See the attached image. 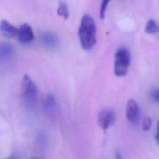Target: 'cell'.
I'll return each mask as SVG.
<instances>
[{
	"label": "cell",
	"mask_w": 159,
	"mask_h": 159,
	"mask_svg": "<svg viewBox=\"0 0 159 159\" xmlns=\"http://www.w3.org/2000/svg\"><path fill=\"white\" fill-rule=\"evenodd\" d=\"M14 54V49L8 43H2L0 47V60L2 62L11 59Z\"/></svg>",
	"instance_id": "cell-9"
},
{
	"label": "cell",
	"mask_w": 159,
	"mask_h": 159,
	"mask_svg": "<svg viewBox=\"0 0 159 159\" xmlns=\"http://www.w3.org/2000/svg\"><path fill=\"white\" fill-rule=\"evenodd\" d=\"M130 62V53L125 47L119 48L115 55L114 73L119 77L124 76Z\"/></svg>",
	"instance_id": "cell-2"
},
{
	"label": "cell",
	"mask_w": 159,
	"mask_h": 159,
	"mask_svg": "<svg viewBox=\"0 0 159 159\" xmlns=\"http://www.w3.org/2000/svg\"><path fill=\"white\" fill-rule=\"evenodd\" d=\"M22 89L23 96L28 101H32L36 98L37 95V86L27 75H24L22 78Z\"/></svg>",
	"instance_id": "cell-3"
},
{
	"label": "cell",
	"mask_w": 159,
	"mask_h": 159,
	"mask_svg": "<svg viewBox=\"0 0 159 159\" xmlns=\"http://www.w3.org/2000/svg\"><path fill=\"white\" fill-rule=\"evenodd\" d=\"M126 117L129 122L136 124L139 120L140 112L137 102L134 99H129L126 106Z\"/></svg>",
	"instance_id": "cell-7"
},
{
	"label": "cell",
	"mask_w": 159,
	"mask_h": 159,
	"mask_svg": "<svg viewBox=\"0 0 159 159\" xmlns=\"http://www.w3.org/2000/svg\"><path fill=\"white\" fill-rule=\"evenodd\" d=\"M157 132L155 135V139L157 140V142L159 143V121L158 122L157 126Z\"/></svg>",
	"instance_id": "cell-16"
},
{
	"label": "cell",
	"mask_w": 159,
	"mask_h": 159,
	"mask_svg": "<svg viewBox=\"0 0 159 159\" xmlns=\"http://www.w3.org/2000/svg\"><path fill=\"white\" fill-rule=\"evenodd\" d=\"M152 125V120L149 117H145L142 122V128L144 130H148Z\"/></svg>",
	"instance_id": "cell-14"
},
{
	"label": "cell",
	"mask_w": 159,
	"mask_h": 159,
	"mask_svg": "<svg viewBox=\"0 0 159 159\" xmlns=\"http://www.w3.org/2000/svg\"><path fill=\"white\" fill-rule=\"evenodd\" d=\"M0 30L3 36L8 38H12L17 35L18 28L16 27L6 20H2L1 22Z\"/></svg>",
	"instance_id": "cell-8"
},
{
	"label": "cell",
	"mask_w": 159,
	"mask_h": 159,
	"mask_svg": "<svg viewBox=\"0 0 159 159\" xmlns=\"http://www.w3.org/2000/svg\"><path fill=\"white\" fill-rule=\"evenodd\" d=\"M145 31L147 34L157 33L159 32V27L153 19H150L147 23Z\"/></svg>",
	"instance_id": "cell-11"
},
{
	"label": "cell",
	"mask_w": 159,
	"mask_h": 159,
	"mask_svg": "<svg viewBox=\"0 0 159 159\" xmlns=\"http://www.w3.org/2000/svg\"><path fill=\"white\" fill-rule=\"evenodd\" d=\"M19 42L22 43H29L33 41L34 34L30 25L27 23L22 24L19 28L17 34Z\"/></svg>",
	"instance_id": "cell-6"
},
{
	"label": "cell",
	"mask_w": 159,
	"mask_h": 159,
	"mask_svg": "<svg viewBox=\"0 0 159 159\" xmlns=\"http://www.w3.org/2000/svg\"><path fill=\"white\" fill-rule=\"evenodd\" d=\"M116 155V158L119 159V158H122V157H121V154H120V153L119 152H117Z\"/></svg>",
	"instance_id": "cell-17"
},
{
	"label": "cell",
	"mask_w": 159,
	"mask_h": 159,
	"mask_svg": "<svg viewBox=\"0 0 159 159\" xmlns=\"http://www.w3.org/2000/svg\"><path fill=\"white\" fill-rule=\"evenodd\" d=\"M152 97L154 99H155L156 101L159 102V90L156 91H153L152 93Z\"/></svg>",
	"instance_id": "cell-15"
},
{
	"label": "cell",
	"mask_w": 159,
	"mask_h": 159,
	"mask_svg": "<svg viewBox=\"0 0 159 159\" xmlns=\"http://www.w3.org/2000/svg\"><path fill=\"white\" fill-rule=\"evenodd\" d=\"M57 14L59 16L62 17L64 19H67L69 16V11L67 4L62 0H60L58 2V6L57 8Z\"/></svg>",
	"instance_id": "cell-10"
},
{
	"label": "cell",
	"mask_w": 159,
	"mask_h": 159,
	"mask_svg": "<svg viewBox=\"0 0 159 159\" xmlns=\"http://www.w3.org/2000/svg\"><path fill=\"white\" fill-rule=\"evenodd\" d=\"M39 40L41 44L48 50H56L60 47V39L53 32H44L39 35Z\"/></svg>",
	"instance_id": "cell-4"
},
{
	"label": "cell",
	"mask_w": 159,
	"mask_h": 159,
	"mask_svg": "<svg viewBox=\"0 0 159 159\" xmlns=\"http://www.w3.org/2000/svg\"><path fill=\"white\" fill-rule=\"evenodd\" d=\"M110 1L111 0H102V1L101 7H100V11H99V16H100L101 19H104L105 17L107 7V5H108L109 2H110Z\"/></svg>",
	"instance_id": "cell-13"
},
{
	"label": "cell",
	"mask_w": 159,
	"mask_h": 159,
	"mask_svg": "<svg viewBox=\"0 0 159 159\" xmlns=\"http://www.w3.org/2000/svg\"><path fill=\"white\" fill-rule=\"evenodd\" d=\"M116 119V114L111 109H104L98 115V123L102 130L107 129L114 122Z\"/></svg>",
	"instance_id": "cell-5"
},
{
	"label": "cell",
	"mask_w": 159,
	"mask_h": 159,
	"mask_svg": "<svg viewBox=\"0 0 159 159\" xmlns=\"http://www.w3.org/2000/svg\"><path fill=\"white\" fill-rule=\"evenodd\" d=\"M78 36L82 48L91 50L96 42V27L93 18L89 14H84L80 22Z\"/></svg>",
	"instance_id": "cell-1"
},
{
	"label": "cell",
	"mask_w": 159,
	"mask_h": 159,
	"mask_svg": "<svg viewBox=\"0 0 159 159\" xmlns=\"http://www.w3.org/2000/svg\"><path fill=\"white\" fill-rule=\"evenodd\" d=\"M55 105V101L53 96L52 94H48L45 99V106L48 109H52Z\"/></svg>",
	"instance_id": "cell-12"
}]
</instances>
